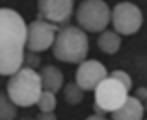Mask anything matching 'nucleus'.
<instances>
[{
	"mask_svg": "<svg viewBox=\"0 0 147 120\" xmlns=\"http://www.w3.org/2000/svg\"><path fill=\"white\" fill-rule=\"evenodd\" d=\"M26 22L15 9H0V76H11L24 65Z\"/></svg>",
	"mask_w": 147,
	"mask_h": 120,
	"instance_id": "obj_1",
	"label": "nucleus"
},
{
	"mask_svg": "<svg viewBox=\"0 0 147 120\" xmlns=\"http://www.w3.org/2000/svg\"><path fill=\"white\" fill-rule=\"evenodd\" d=\"M50 48L54 57L63 63H82L90 50L88 33L78 26H67L56 33Z\"/></svg>",
	"mask_w": 147,
	"mask_h": 120,
	"instance_id": "obj_2",
	"label": "nucleus"
},
{
	"mask_svg": "<svg viewBox=\"0 0 147 120\" xmlns=\"http://www.w3.org/2000/svg\"><path fill=\"white\" fill-rule=\"evenodd\" d=\"M41 91L43 89H41L39 72L30 67H21L15 74H11L6 87V94L17 107L36 105Z\"/></svg>",
	"mask_w": 147,
	"mask_h": 120,
	"instance_id": "obj_3",
	"label": "nucleus"
},
{
	"mask_svg": "<svg viewBox=\"0 0 147 120\" xmlns=\"http://www.w3.org/2000/svg\"><path fill=\"white\" fill-rule=\"evenodd\" d=\"M112 9L104 0H82L75 11L78 28L90 33H99L110 24Z\"/></svg>",
	"mask_w": 147,
	"mask_h": 120,
	"instance_id": "obj_4",
	"label": "nucleus"
},
{
	"mask_svg": "<svg viewBox=\"0 0 147 120\" xmlns=\"http://www.w3.org/2000/svg\"><path fill=\"white\" fill-rule=\"evenodd\" d=\"M110 22L119 35H134L144 24V13L132 2H119L110 13Z\"/></svg>",
	"mask_w": 147,
	"mask_h": 120,
	"instance_id": "obj_5",
	"label": "nucleus"
},
{
	"mask_svg": "<svg viewBox=\"0 0 147 120\" xmlns=\"http://www.w3.org/2000/svg\"><path fill=\"white\" fill-rule=\"evenodd\" d=\"M127 96H129V89L121 85L117 80L106 76L95 87V105L100 107L104 113H112L125 102Z\"/></svg>",
	"mask_w": 147,
	"mask_h": 120,
	"instance_id": "obj_6",
	"label": "nucleus"
},
{
	"mask_svg": "<svg viewBox=\"0 0 147 120\" xmlns=\"http://www.w3.org/2000/svg\"><path fill=\"white\" fill-rule=\"evenodd\" d=\"M56 33H58V24L37 19V21L26 24V48L36 54L45 52L52 46Z\"/></svg>",
	"mask_w": 147,
	"mask_h": 120,
	"instance_id": "obj_7",
	"label": "nucleus"
},
{
	"mask_svg": "<svg viewBox=\"0 0 147 120\" xmlns=\"http://www.w3.org/2000/svg\"><path fill=\"white\" fill-rule=\"evenodd\" d=\"M108 76V70L100 61L95 59H84L82 63H78V68H76V85L86 91H95V87Z\"/></svg>",
	"mask_w": 147,
	"mask_h": 120,
	"instance_id": "obj_8",
	"label": "nucleus"
},
{
	"mask_svg": "<svg viewBox=\"0 0 147 120\" xmlns=\"http://www.w3.org/2000/svg\"><path fill=\"white\" fill-rule=\"evenodd\" d=\"M37 13L41 21L63 24L73 15V0H37Z\"/></svg>",
	"mask_w": 147,
	"mask_h": 120,
	"instance_id": "obj_9",
	"label": "nucleus"
},
{
	"mask_svg": "<svg viewBox=\"0 0 147 120\" xmlns=\"http://www.w3.org/2000/svg\"><path fill=\"white\" fill-rule=\"evenodd\" d=\"M145 107L144 102L136 98V96H127V100L112 111V120H144Z\"/></svg>",
	"mask_w": 147,
	"mask_h": 120,
	"instance_id": "obj_10",
	"label": "nucleus"
},
{
	"mask_svg": "<svg viewBox=\"0 0 147 120\" xmlns=\"http://www.w3.org/2000/svg\"><path fill=\"white\" fill-rule=\"evenodd\" d=\"M39 78H41V89L43 91L58 94L61 91V87H63V72L54 65L43 67V70L39 72Z\"/></svg>",
	"mask_w": 147,
	"mask_h": 120,
	"instance_id": "obj_11",
	"label": "nucleus"
},
{
	"mask_svg": "<svg viewBox=\"0 0 147 120\" xmlns=\"http://www.w3.org/2000/svg\"><path fill=\"white\" fill-rule=\"evenodd\" d=\"M97 44L102 54L112 56V54L119 52V48H121V35L117 32H114V30H102L99 35Z\"/></svg>",
	"mask_w": 147,
	"mask_h": 120,
	"instance_id": "obj_12",
	"label": "nucleus"
},
{
	"mask_svg": "<svg viewBox=\"0 0 147 120\" xmlns=\"http://www.w3.org/2000/svg\"><path fill=\"white\" fill-rule=\"evenodd\" d=\"M61 94H63L65 103H69V105H78L84 100V91L76 85V81L63 85V87H61Z\"/></svg>",
	"mask_w": 147,
	"mask_h": 120,
	"instance_id": "obj_13",
	"label": "nucleus"
},
{
	"mask_svg": "<svg viewBox=\"0 0 147 120\" xmlns=\"http://www.w3.org/2000/svg\"><path fill=\"white\" fill-rule=\"evenodd\" d=\"M17 118V105L9 100L6 92H0V120H15Z\"/></svg>",
	"mask_w": 147,
	"mask_h": 120,
	"instance_id": "obj_14",
	"label": "nucleus"
},
{
	"mask_svg": "<svg viewBox=\"0 0 147 120\" xmlns=\"http://www.w3.org/2000/svg\"><path fill=\"white\" fill-rule=\"evenodd\" d=\"M36 105L39 107L41 113H52V111L56 109V94H54V92H49V91H41Z\"/></svg>",
	"mask_w": 147,
	"mask_h": 120,
	"instance_id": "obj_15",
	"label": "nucleus"
},
{
	"mask_svg": "<svg viewBox=\"0 0 147 120\" xmlns=\"http://www.w3.org/2000/svg\"><path fill=\"white\" fill-rule=\"evenodd\" d=\"M108 76H110V78H114V80H117L119 83L125 85L129 91L132 89V78H130L125 70H119V68H117V70H114V72H108Z\"/></svg>",
	"mask_w": 147,
	"mask_h": 120,
	"instance_id": "obj_16",
	"label": "nucleus"
},
{
	"mask_svg": "<svg viewBox=\"0 0 147 120\" xmlns=\"http://www.w3.org/2000/svg\"><path fill=\"white\" fill-rule=\"evenodd\" d=\"M24 63H26V67H30V68H36L37 65H39V57H37V54L36 52H24Z\"/></svg>",
	"mask_w": 147,
	"mask_h": 120,
	"instance_id": "obj_17",
	"label": "nucleus"
},
{
	"mask_svg": "<svg viewBox=\"0 0 147 120\" xmlns=\"http://www.w3.org/2000/svg\"><path fill=\"white\" fill-rule=\"evenodd\" d=\"M36 120H56V115H54V111L52 113H41L39 111V115L36 117Z\"/></svg>",
	"mask_w": 147,
	"mask_h": 120,
	"instance_id": "obj_18",
	"label": "nucleus"
},
{
	"mask_svg": "<svg viewBox=\"0 0 147 120\" xmlns=\"http://www.w3.org/2000/svg\"><path fill=\"white\" fill-rule=\"evenodd\" d=\"M134 96H136L140 102H145V100H147V89H145V87H140V89L136 91V94H134Z\"/></svg>",
	"mask_w": 147,
	"mask_h": 120,
	"instance_id": "obj_19",
	"label": "nucleus"
},
{
	"mask_svg": "<svg viewBox=\"0 0 147 120\" xmlns=\"http://www.w3.org/2000/svg\"><path fill=\"white\" fill-rule=\"evenodd\" d=\"M86 120H108V118H104L102 115H90Z\"/></svg>",
	"mask_w": 147,
	"mask_h": 120,
	"instance_id": "obj_20",
	"label": "nucleus"
},
{
	"mask_svg": "<svg viewBox=\"0 0 147 120\" xmlns=\"http://www.w3.org/2000/svg\"><path fill=\"white\" fill-rule=\"evenodd\" d=\"M144 103H145V105H144V107H145V111H147V100H145V102H144Z\"/></svg>",
	"mask_w": 147,
	"mask_h": 120,
	"instance_id": "obj_21",
	"label": "nucleus"
},
{
	"mask_svg": "<svg viewBox=\"0 0 147 120\" xmlns=\"http://www.w3.org/2000/svg\"><path fill=\"white\" fill-rule=\"evenodd\" d=\"M22 120H30V118H28V117H24V118H22Z\"/></svg>",
	"mask_w": 147,
	"mask_h": 120,
	"instance_id": "obj_22",
	"label": "nucleus"
}]
</instances>
